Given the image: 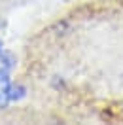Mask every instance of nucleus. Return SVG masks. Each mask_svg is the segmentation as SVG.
I'll return each mask as SVG.
<instances>
[{
    "label": "nucleus",
    "mask_w": 123,
    "mask_h": 125,
    "mask_svg": "<svg viewBox=\"0 0 123 125\" xmlns=\"http://www.w3.org/2000/svg\"><path fill=\"white\" fill-rule=\"evenodd\" d=\"M10 99V78L6 70H0V106H4Z\"/></svg>",
    "instance_id": "f257e3e1"
},
{
    "label": "nucleus",
    "mask_w": 123,
    "mask_h": 125,
    "mask_svg": "<svg viewBox=\"0 0 123 125\" xmlns=\"http://www.w3.org/2000/svg\"><path fill=\"white\" fill-rule=\"evenodd\" d=\"M0 59L4 61V64H6V66H10V64H11V62H10V57L4 53V49H2V42H0Z\"/></svg>",
    "instance_id": "f03ea898"
}]
</instances>
